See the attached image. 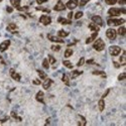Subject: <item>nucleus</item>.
Listing matches in <instances>:
<instances>
[{
	"label": "nucleus",
	"mask_w": 126,
	"mask_h": 126,
	"mask_svg": "<svg viewBox=\"0 0 126 126\" xmlns=\"http://www.w3.org/2000/svg\"><path fill=\"white\" fill-rule=\"evenodd\" d=\"M97 35H98V34H97V32H94V33L90 36V38H89V39L86 40V43H91V42H92L96 38H97Z\"/></svg>",
	"instance_id": "6ab92c4d"
},
{
	"label": "nucleus",
	"mask_w": 126,
	"mask_h": 126,
	"mask_svg": "<svg viewBox=\"0 0 126 126\" xmlns=\"http://www.w3.org/2000/svg\"><path fill=\"white\" fill-rule=\"evenodd\" d=\"M88 1H89V0H82V1H80V2H79V4H80L81 6H84Z\"/></svg>",
	"instance_id": "4c0bfd02"
},
{
	"label": "nucleus",
	"mask_w": 126,
	"mask_h": 126,
	"mask_svg": "<svg viewBox=\"0 0 126 126\" xmlns=\"http://www.w3.org/2000/svg\"><path fill=\"white\" fill-rule=\"evenodd\" d=\"M89 28H90L91 30L94 31V32H98L99 29H100V27L97 24H95V23H90V24H89Z\"/></svg>",
	"instance_id": "dca6fc26"
},
{
	"label": "nucleus",
	"mask_w": 126,
	"mask_h": 126,
	"mask_svg": "<svg viewBox=\"0 0 126 126\" xmlns=\"http://www.w3.org/2000/svg\"><path fill=\"white\" fill-rule=\"evenodd\" d=\"M28 9V6H24V7H19L18 8V10L19 11H25V10H27Z\"/></svg>",
	"instance_id": "e433bc0d"
},
{
	"label": "nucleus",
	"mask_w": 126,
	"mask_h": 126,
	"mask_svg": "<svg viewBox=\"0 0 126 126\" xmlns=\"http://www.w3.org/2000/svg\"><path fill=\"white\" fill-rule=\"evenodd\" d=\"M106 35H107V38H108L110 40H114V39H116L117 31L115 30V29L109 28V29H107V31H106Z\"/></svg>",
	"instance_id": "39448f33"
},
{
	"label": "nucleus",
	"mask_w": 126,
	"mask_h": 126,
	"mask_svg": "<svg viewBox=\"0 0 126 126\" xmlns=\"http://www.w3.org/2000/svg\"><path fill=\"white\" fill-rule=\"evenodd\" d=\"M72 16H73V13H72V12H70V13L68 14V17H69V19H71V17H72Z\"/></svg>",
	"instance_id": "49530a36"
},
{
	"label": "nucleus",
	"mask_w": 126,
	"mask_h": 126,
	"mask_svg": "<svg viewBox=\"0 0 126 126\" xmlns=\"http://www.w3.org/2000/svg\"><path fill=\"white\" fill-rule=\"evenodd\" d=\"M109 53H110L111 56H113V57L119 56L120 53H121V48L119 47H117V46H112V47L109 48Z\"/></svg>",
	"instance_id": "20e7f679"
},
{
	"label": "nucleus",
	"mask_w": 126,
	"mask_h": 126,
	"mask_svg": "<svg viewBox=\"0 0 126 126\" xmlns=\"http://www.w3.org/2000/svg\"><path fill=\"white\" fill-rule=\"evenodd\" d=\"M78 5H79L78 0H69L68 3H67V5H66V7H68L69 9L73 10V9H75Z\"/></svg>",
	"instance_id": "423d86ee"
},
{
	"label": "nucleus",
	"mask_w": 126,
	"mask_h": 126,
	"mask_svg": "<svg viewBox=\"0 0 126 126\" xmlns=\"http://www.w3.org/2000/svg\"><path fill=\"white\" fill-rule=\"evenodd\" d=\"M39 21L40 23H42L43 25H48L50 22H51V18L48 15H41L40 18H39Z\"/></svg>",
	"instance_id": "0eeeda50"
},
{
	"label": "nucleus",
	"mask_w": 126,
	"mask_h": 126,
	"mask_svg": "<svg viewBox=\"0 0 126 126\" xmlns=\"http://www.w3.org/2000/svg\"><path fill=\"white\" fill-rule=\"evenodd\" d=\"M54 82H53V80L51 79H48V78H47L46 80H44V82H43V84H42V87H43V89L44 90H48V89L51 86V84H53Z\"/></svg>",
	"instance_id": "f8f14e48"
},
{
	"label": "nucleus",
	"mask_w": 126,
	"mask_h": 126,
	"mask_svg": "<svg viewBox=\"0 0 126 126\" xmlns=\"http://www.w3.org/2000/svg\"><path fill=\"white\" fill-rule=\"evenodd\" d=\"M82 16H83V12H82V11H78V12L75 14V18H76V19H79V18H81Z\"/></svg>",
	"instance_id": "7c9ffc66"
},
{
	"label": "nucleus",
	"mask_w": 126,
	"mask_h": 126,
	"mask_svg": "<svg viewBox=\"0 0 126 126\" xmlns=\"http://www.w3.org/2000/svg\"><path fill=\"white\" fill-rule=\"evenodd\" d=\"M6 10H7V12H8V13H11L13 11V8H12V7H7Z\"/></svg>",
	"instance_id": "37998d69"
},
{
	"label": "nucleus",
	"mask_w": 126,
	"mask_h": 126,
	"mask_svg": "<svg viewBox=\"0 0 126 126\" xmlns=\"http://www.w3.org/2000/svg\"><path fill=\"white\" fill-rule=\"evenodd\" d=\"M81 74H82V72H80V71H73L72 74H71V78H72V79H75V78H77L78 76H80Z\"/></svg>",
	"instance_id": "aec40b11"
},
{
	"label": "nucleus",
	"mask_w": 126,
	"mask_h": 126,
	"mask_svg": "<svg viewBox=\"0 0 126 126\" xmlns=\"http://www.w3.org/2000/svg\"><path fill=\"white\" fill-rule=\"evenodd\" d=\"M54 9H55L56 11H63V10H65V9H66V5H65L62 1H58V2L55 5Z\"/></svg>",
	"instance_id": "9d476101"
},
{
	"label": "nucleus",
	"mask_w": 126,
	"mask_h": 126,
	"mask_svg": "<svg viewBox=\"0 0 126 126\" xmlns=\"http://www.w3.org/2000/svg\"><path fill=\"white\" fill-rule=\"evenodd\" d=\"M113 65H114V67H115L116 69H119V68H120V64H118V63L115 62V61L113 62Z\"/></svg>",
	"instance_id": "58836bf2"
},
{
	"label": "nucleus",
	"mask_w": 126,
	"mask_h": 126,
	"mask_svg": "<svg viewBox=\"0 0 126 126\" xmlns=\"http://www.w3.org/2000/svg\"><path fill=\"white\" fill-rule=\"evenodd\" d=\"M87 63H88V64H94V61H93V60H89Z\"/></svg>",
	"instance_id": "de8ad7c7"
},
{
	"label": "nucleus",
	"mask_w": 126,
	"mask_h": 126,
	"mask_svg": "<svg viewBox=\"0 0 126 126\" xmlns=\"http://www.w3.org/2000/svg\"><path fill=\"white\" fill-rule=\"evenodd\" d=\"M48 39L50 40V41H54V42H60V43H64V39L60 36H54V35H50L48 34Z\"/></svg>",
	"instance_id": "6e6552de"
},
{
	"label": "nucleus",
	"mask_w": 126,
	"mask_h": 126,
	"mask_svg": "<svg viewBox=\"0 0 126 126\" xmlns=\"http://www.w3.org/2000/svg\"><path fill=\"white\" fill-rule=\"evenodd\" d=\"M121 13H126V10L124 8L119 9V8H114V7L108 10V14L110 16H119Z\"/></svg>",
	"instance_id": "7ed1b4c3"
},
{
	"label": "nucleus",
	"mask_w": 126,
	"mask_h": 126,
	"mask_svg": "<svg viewBox=\"0 0 126 126\" xmlns=\"http://www.w3.org/2000/svg\"><path fill=\"white\" fill-rule=\"evenodd\" d=\"M48 62H49L50 64H53V65H54V64L56 63V58H55L53 56H50V55H49V56H48Z\"/></svg>",
	"instance_id": "2f4dec72"
},
{
	"label": "nucleus",
	"mask_w": 126,
	"mask_h": 126,
	"mask_svg": "<svg viewBox=\"0 0 126 126\" xmlns=\"http://www.w3.org/2000/svg\"><path fill=\"white\" fill-rule=\"evenodd\" d=\"M123 23H125V19H123V18H119V19L110 18L107 20V24L109 26H118V25H121Z\"/></svg>",
	"instance_id": "f257e3e1"
},
{
	"label": "nucleus",
	"mask_w": 126,
	"mask_h": 126,
	"mask_svg": "<svg viewBox=\"0 0 126 126\" xmlns=\"http://www.w3.org/2000/svg\"><path fill=\"white\" fill-rule=\"evenodd\" d=\"M32 83H33L34 85H39V84H40V81H39V80H33Z\"/></svg>",
	"instance_id": "ea45409f"
},
{
	"label": "nucleus",
	"mask_w": 126,
	"mask_h": 126,
	"mask_svg": "<svg viewBox=\"0 0 126 126\" xmlns=\"http://www.w3.org/2000/svg\"><path fill=\"white\" fill-rule=\"evenodd\" d=\"M35 99L38 100L39 102H40V103H44L43 102V92L42 91H39L38 94H36V96H35Z\"/></svg>",
	"instance_id": "4468645a"
},
{
	"label": "nucleus",
	"mask_w": 126,
	"mask_h": 126,
	"mask_svg": "<svg viewBox=\"0 0 126 126\" xmlns=\"http://www.w3.org/2000/svg\"><path fill=\"white\" fill-rule=\"evenodd\" d=\"M125 57H126V53L125 51H123V55L120 57V63H121V65H125Z\"/></svg>",
	"instance_id": "c756f323"
},
{
	"label": "nucleus",
	"mask_w": 126,
	"mask_h": 126,
	"mask_svg": "<svg viewBox=\"0 0 126 126\" xmlns=\"http://www.w3.org/2000/svg\"><path fill=\"white\" fill-rule=\"evenodd\" d=\"M51 49L55 51H58L61 49V46H51Z\"/></svg>",
	"instance_id": "f704fd0d"
},
{
	"label": "nucleus",
	"mask_w": 126,
	"mask_h": 126,
	"mask_svg": "<svg viewBox=\"0 0 126 126\" xmlns=\"http://www.w3.org/2000/svg\"><path fill=\"white\" fill-rule=\"evenodd\" d=\"M7 120H8V117H5L4 119H1V120H0V123H3V122H5V121H7Z\"/></svg>",
	"instance_id": "c03bdc74"
},
{
	"label": "nucleus",
	"mask_w": 126,
	"mask_h": 126,
	"mask_svg": "<svg viewBox=\"0 0 126 126\" xmlns=\"http://www.w3.org/2000/svg\"><path fill=\"white\" fill-rule=\"evenodd\" d=\"M58 23H62V24H71V20L70 19H66L64 17H58Z\"/></svg>",
	"instance_id": "2eb2a0df"
},
{
	"label": "nucleus",
	"mask_w": 126,
	"mask_h": 126,
	"mask_svg": "<svg viewBox=\"0 0 126 126\" xmlns=\"http://www.w3.org/2000/svg\"><path fill=\"white\" fill-rule=\"evenodd\" d=\"M92 21H93V23L97 24L98 26H102V25H103V20H102V18H101L100 16H98V15H94V16L92 17Z\"/></svg>",
	"instance_id": "1a4fd4ad"
},
{
	"label": "nucleus",
	"mask_w": 126,
	"mask_h": 126,
	"mask_svg": "<svg viewBox=\"0 0 126 126\" xmlns=\"http://www.w3.org/2000/svg\"><path fill=\"white\" fill-rule=\"evenodd\" d=\"M16 28H17L16 24H14V23H10L8 26H7V30H9V31H13V30H15Z\"/></svg>",
	"instance_id": "393cba45"
},
{
	"label": "nucleus",
	"mask_w": 126,
	"mask_h": 126,
	"mask_svg": "<svg viewBox=\"0 0 126 126\" xmlns=\"http://www.w3.org/2000/svg\"><path fill=\"white\" fill-rule=\"evenodd\" d=\"M38 10H42V11H46V12H49V10L48 9H46V8H41V7H38V8H36Z\"/></svg>",
	"instance_id": "a19ab883"
},
{
	"label": "nucleus",
	"mask_w": 126,
	"mask_h": 126,
	"mask_svg": "<svg viewBox=\"0 0 126 126\" xmlns=\"http://www.w3.org/2000/svg\"><path fill=\"white\" fill-rule=\"evenodd\" d=\"M38 74L39 75V78L40 79H42V80H46L48 77H47V74L44 73V72H42L41 70H38Z\"/></svg>",
	"instance_id": "4be33fe9"
},
{
	"label": "nucleus",
	"mask_w": 126,
	"mask_h": 126,
	"mask_svg": "<svg viewBox=\"0 0 126 126\" xmlns=\"http://www.w3.org/2000/svg\"><path fill=\"white\" fill-rule=\"evenodd\" d=\"M63 64H64V66H65V67H67V68H69V69H73V64H72L71 62H69V61H64V62H63Z\"/></svg>",
	"instance_id": "cd10ccee"
},
{
	"label": "nucleus",
	"mask_w": 126,
	"mask_h": 126,
	"mask_svg": "<svg viewBox=\"0 0 126 126\" xmlns=\"http://www.w3.org/2000/svg\"><path fill=\"white\" fill-rule=\"evenodd\" d=\"M93 48L97 50V51H102L103 49L105 48V42L103 41V39H98L94 43H93Z\"/></svg>",
	"instance_id": "f03ea898"
},
{
	"label": "nucleus",
	"mask_w": 126,
	"mask_h": 126,
	"mask_svg": "<svg viewBox=\"0 0 126 126\" xmlns=\"http://www.w3.org/2000/svg\"><path fill=\"white\" fill-rule=\"evenodd\" d=\"M126 33V28L125 27H119L118 28V34H120V35H125Z\"/></svg>",
	"instance_id": "bb28decb"
},
{
	"label": "nucleus",
	"mask_w": 126,
	"mask_h": 126,
	"mask_svg": "<svg viewBox=\"0 0 126 126\" xmlns=\"http://www.w3.org/2000/svg\"><path fill=\"white\" fill-rule=\"evenodd\" d=\"M93 75H99V76H101L103 78H106V74L104 72H102V71H94Z\"/></svg>",
	"instance_id": "b1692460"
},
{
	"label": "nucleus",
	"mask_w": 126,
	"mask_h": 126,
	"mask_svg": "<svg viewBox=\"0 0 126 126\" xmlns=\"http://www.w3.org/2000/svg\"><path fill=\"white\" fill-rule=\"evenodd\" d=\"M42 67H43L44 69H48V68H49V62H48V58H44V60H43V62H42Z\"/></svg>",
	"instance_id": "a878e982"
},
{
	"label": "nucleus",
	"mask_w": 126,
	"mask_h": 126,
	"mask_svg": "<svg viewBox=\"0 0 126 126\" xmlns=\"http://www.w3.org/2000/svg\"><path fill=\"white\" fill-rule=\"evenodd\" d=\"M72 55H73V50H72L71 48H68V49L65 51V57H66V58H70Z\"/></svg>",
	"instance_id": "c85d7f7f"
},
{
	"label": "nucleus",
	"mask_w": 126,
	"mask_h": 126,
	"mask_svg": "<svg viewBox=\"0 0 126 126\" xmlns=\"http://www.w3.org/2000/svg\"><path fill=\"white\" fill-rule=\"evenodd\" d=\"M0 1H2V0H0Z\"/></svg>",
	"instance_id": "09e8293b"
},
{
	"label": "nucleus",
	"mask_w": 126,
	"mask_h": 126,
	"mask_svg": "<svg viewBox=\"0 0 126 126\" xmlns=\"http://www.w3.org/2000/svg\"><path fill=\"white\" fill-rule=\"evenodd\" d=\"M10 3L13 7H15L17 9L20 7V0H10Z\"/></svg>",
	"instance_id": "f3484780"
},
{
	"label": "nucleus",
	"mask_w": 126,
	"mask_h": 126,
	"mask_svg": "<svg viewBox=\"0 0 126 126\" xmlns=\"http://www.w3.org/2000/svg\"><path fill=\"white\" fill-rule=\"evenodd\" d=\"M62 80H63V82H64V83H65L67 86H69V85H70V80H69V77L67 76L66 74H65V75H63Z\"/></svg>",
	"instance_id": "5701e85b"
},
{
	"label": "nucleus",
	"mask_w": 126,
	"mask_h": 126,
	"mask_svg": "<svg viewBox=\"0 0 126 126\" xmlns=\"http://www.w3.org/2000/svg\"><path fill=\"white\" fill-rule=\"evenodd\" d=\"M9 46H10V40H4L1 44H0V51H5L7 48H9Z\"/></svg>",
	"instance_id": "9b49d317"
},
{
	"label": "nucleus",
	"mask_w": 126,
	"mask_h": 126,
	"mask_svg": "<svg viewBox=\"0 0 126 126\" xmlns=\"http://www.w3.org/2000/svg\"><path fill=\"white\" fill-rule=\"evenodd\" d=\"M125 77H126V74H125V73H122V74H120V75H119V77H118V80L122 81V80L125 79Z\"/></svg>",
	"instance_id": "c9c22d12"
},
{
	"label": "nucleus",
	"mask_w": 126,
	"mask_h": 126,
	"mask_svg": "<svg viewBox=\"0 0 126 126\" xmlns=\"http://www.w3.org/2000/svg\"><path fill=\"white\" fill-rule=\"evenodd\" d=\"M11 116L14 118V119H16V120H18V121H20V120H21V118H20V117H18V116L16 115V113H15V112H11Z\"/></svg>",
	"instance_id": "473e14b6"
},
{
	"label": "nucleus",
	"mask_w": 126,
	"mask_h": 126,
	"mask_svg": "<svg viewBox=\"0 0 126 126\" xmlns=\"http://www.w3.org/2000/svg\"><path fill=\"white\" fill-rule=\"evenodd\" d=\"M68 35H69V32L63 30V29L58 31V36H60V38H66V36H68Z\"/></svg>",
	"instance_id": "a211bd4d"
},
{
	"label": "nucleus",
	"mask_w": 126,
	"mask_h": 126,
	"mask_svg": "<svg viewBox=\"0 0 126 126\" xmlns=\"http://www.w3.org/2000/svg\"><path fill=\"white\" fill-rule=\"evenodd\" d=\"M10 76H11V78H12L13 80H15V81H20V78H21L19 74H17L13 69L10 70Z\"/></svg>",
	"instance_id": "ddd939ff"
},
{
	"label": "nucleus",
	"mask_w": 126,
	"mask_h": 126,
	"mask_svg": "<svg viewBox=\"0 0 126 126\" xmlns=\"http://www.w3.org/2000/svg\"><path fill=\"white\" fill-rule=\"evenodd\" d=\"M84 63H85V58H81L80 61H79V63L77 64V66H78V67H81V66L84 65Z\"/></svg>",
	"instance_id": "72a5a7b5"
},
{
	"label": "nucleus",
	"mask_w": 126,
	"mask_h": 126,
	"mask_svg": "<svg viewBox=\"0 0 126 126\" xmlns=\"http://www.w3.org/2000/svg\"><path fill=\"white\" fill-rule=\"evenodd\" d=\"M98 105H99V110H100V111H103V110H104V108H105V102H104V100H103V98L100 99Z\"/></svg>",
	"instance_id": "412c9836"
},
{
	"label": "nucleus",
	"mask_w": 126,
	"mask_h": 126,
	"mask_svg": "<svg viewBox=\"0 0 126 126\" xmlns=\"http://www.w3.org/2000/svg\"><path fill=\"white\" fill-rule=\"evenodd\" d=\"M48 0H36V2H38V4H42L44 2H47Z\"/></svg>",
	"instance_id": "79ce46f5"
},
{
	"label": "nucleus",
	"mask_w": 126,
	"mask_h": 126,
	"mask_svg": "<svg viewBox=\"0 0 126 126\" xmlns=\"http://www.w3.org/2000/svg\"><path fill=\"white\" fill-rule=\"evenodd\" d=\"M125 1H126V0H118V2H119L120 4H124Z\"/></svg>",
	"instance_id": "a18cd8bd"
}]
</instances>
